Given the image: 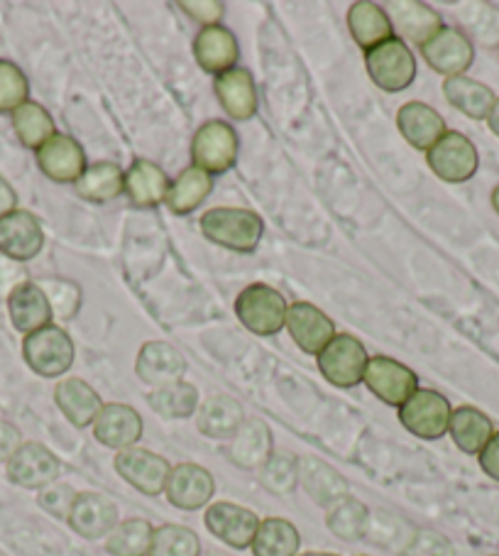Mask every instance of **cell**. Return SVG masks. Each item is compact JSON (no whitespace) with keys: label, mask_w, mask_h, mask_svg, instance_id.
Here are the masks:
<instances>
[{"label":"cell","mask_w":499,"mask_h":556,"mask_svg":"<svg viewBox=\"0 0 499 556\" xmlns=\"http://www.w3.org/2000/svg\"><path fill=\"white\" fill-rule=\"evenodd\" d=\"M44 231L40 218L25 208H15L13 214L0 218V253L8 261L27 263L42 253Z\"/></svg>","instance_id":"12"},{"label":"cell","mask_w":499,"mask_h":556,"mask_svg":"<svg viewBox=\"0 0 499 556\" xmlns=\"http://www.w3.org/2000/svg\"><path fill=\"white\" fill-rule=\"evenodd\" d=\"M93 437L103 446L115 448V452H125V448H132L140 441L142 417L130 405L111 402V405H103L101 415L95 417Z\"/></svg>","instance_id":"21"},{"label":"cell","mask_w":499,"mask_h":556,"mask_svg":"<svg viewBox=\"0 0 499 556\" xmlns=\"http://www.w3.org/2000/svg\"><path fill=\"white\" fill-rule=\"evenodd\" d=\"M428 167L438 179L448 181V185H463V181L473 179L479 167V155L473 140L465 138L463 132L448 130L434 148L426 152Z\"/></svg>","instance_id":"8"},{"label":"cell","mask_w":499,"mask_h":556,"mask_svg":"<svg viewBox=\"0 0 499 556\" xmlns=\"http://www.w3.org/2000/svg\"><path fill=\"white\" fill-rule=\"evenodd\" d=\"M214 91L218 96V103L223 105V111L233 121H250L257 113L255 81L243 66L216 76Z\"/></svg>","instance_id":"29"},{"label":"cell","mask_w":499,"mask_h":556,"mask_svg":"<svg viewBox=\"0 0 499 556\" xmlns=\"http://www.w3.org/2000/svg\"><path fill=\"white\" fill-rule=\"evenodd\" d=\"M8 314H11L15 329L25 337L44 329L54 319L50 300H47V294L37 282H21L13 287L11 294H8Z\"/></svg>","instance_id":"23"},{"label":"cell","mask_w":499,"mask_h":556,"mask_svg":"<svg viewBox=\"0 0 499 556\" xmlns=\"http://www.w3.org/2000/svg\"><path fill=\"white\" fill-rule=\"evenodd\" d=\"M155 527L142 517H132L115 525V530L105 536V549L113 556H148Z\"/></svg>","instance_id":"42"},{"label":"cell","mask_w":499,"mask_h":556,"mask_svg":"<svg viewBox=\"0 0 499 556\" xmlns=\"http://www.w3.org/2000/svg\"><path fill=\"white\" fill-rule=\"evenodd\" d=\"M37 165H40L42 175L56 181V185H76L86 167H89V162H86V150L79 140L56 132L54 138L37 150Z\"/></svg>","instance_id":"15"},{"label":"cell","mask_w":499,"mask_h":556,"mask_svg":"<svg viewBox=\"0 0 499 556\" xmlns=\"http://www.w3.org/2000/svg\"><path fill=\"white\" fill-rule=\"evenodd\" d=\"M299 546V530L290 520H284V517H267V520H260L250 549H253L255 556H296Z\"/></svg>","instance_id":"36"},{"label":"cell","mask_w":499,"mask_h":556,"mask_svg":"<svg viewBox=\"0 0 499 556\" xmlns=\"http://www.w3.org/2000/svg\"><path fill=\"white\" fill-rule=\"evenodd\" d=\"M292 341L309 356H319V353L329 346L335 339V324L323 314L319 306L311 302H294L286 309V324Z\"/></svg>","instance_id":"16"},{"label":"cell","mask_w":499,"mask_h":556,"mask_svg":"<svg viewBox=\"0 0 499 556\" xmlns=\"http://www.w3.org/2000/svg\"><path fill=\"white\" fill-rule=\"evenodd\" d=\"M21 446V431L8 425V421H0V458L8 462Z\"/></svg>","instance_id":"50"},{"label":"cell","mask_w":499,"mask_h":556,"mask_svg":"<svg viewBox=\"0 0 499 556\" xmlns=\"http://www.w3.org/2000/svg\"><path fill=\"white\" fill-rule=\"evenodd\" d=\"M448 434L456 441L460 452L470 456H479V452L489 444V439L495 437V425L485 412L463 405L453 409V415H450Z\"/></svg>","instance_id":"31"},{"label":"cell","mask_w":499,"mask_h":556,"mask_svg":"<svg viewBox=\"0 0 499 556\" xmlns=\"http://www.w3.org/2000/svg\"><path fill=\"white\" fill-rule=\"evenodd\" d=\"M115 471H118L125 483L136 488L142 495L155 497L165 493L171 466L165 456L148 452V448L132 446L125 448V452H118V456H115Z\"/></svg>","instance_id":"10"},{"label":"cell","mask_w":499,"mask_h":556,"mask_svg":"<svg viewBox=\"0 0 499 556\" xmlns=\"http://www.w3.org/2000/svg\"><path fill=\"white\" fill-rule=\"evenodd\" d=\"M260 481L274 495H292L299 485V456L292 452H272L260 468Z\"/></svg>","instance_id":"43"},{"label":"cell","mask_w":499,"mask_h":556,"mask_svg":"<svg viewBox=\"0 0 499 556\" xmlns=\"http://www.w3.org/2000/svg\"><path fill=\"white\" fill-rule=\"evenodd\" d=\"M210 191H214V177H210L208 172L191 165L171 181L165 206L177 216L194 214V211L210 197Z\"/></svg>","instance_id":"34"},{"label":"cell","mask_w":499,"mask_h":556,"mask_svg":"<svg viewBox=\"0 0 499 556\" xmlns=\"http://www.w3.org/2000/svg\"><path fill=\"white\" fill-rule=\"evenodd\" d=\"M76 495H79V493H74L72 485L52 483V485L42 488L40 497H37V503H40L42 510H47L54 517H60V520H66V517H69V513H72V507H74Z\"/></svg>","instance_id":"47"},{"label":"cell","mask_w":499,"mask_h":556,"mask_svg":"<svg viewBox=\"0 0 499 556\" xmlns=\"http://www.w3.org/2000/svg\"><path fill=\"white\" fill-rule=\"evenodd\" d=\"M450 415H453V407H450L448 397H444L436 390L424 388H419L414 395L399 407L401 427L426 441H436L448 434Z\"/></svg>","instance_id":"6"},{"label":"cell","mask_w":499,"mask_h":556,"mask_svg":"<svg viewBox=\"0 0 499 556\" xmlns=\"http://www.w3.org/2000/svg\"><path fill=\"white\" fill-rule=\"evenodd\" d=\"M385 13L389 17L395 33L405 37V42H414L424 47L428 40L444 30V17L436 13L434 8L426 3H419V0H389Z\"/></svg>","instance_id":"19"},{"label":"cell","mask_w":499,"mask_h":556,"mask_svg":"<svg viewBox=\"0 0 499 556\" xmlns=\"http://www.w3.org/2000/svg\"><path fill=\"white\" fill-rule=\"evenodd\" d=\"M23 358L37 376L62 378L74 366L76 349L72 337L62 326L50 324L40 331L27 333L23 341Z\"/></svg>","instance_id":"3"},{"label":"cell","mask_w":499,"mask_h":556,"mask_svg":"<svg viewBox=\"0 0 499 556\" xmlns=\"http://www.w3.org/2000/svg\"><path fill=\"white\" fill-rule=\"evenodd\" d=\"M201 233L206 241L233 253H255L260 245L265 224L263 218L250 208L218 206L201 216Z\"/></svg>","instance_id":"1"},{"label":"cell","mask_w":499,"mask_h":556,"mask_svg":"<svg viewBox=\"0 0 499 556\" xmlns=\"http://www.w3.org/2000/svg\"><path fill=\"white\" fill-rule=\"evenodd\" d=\"M179 8L191 17V21H196L204 27L220 25L226 15V3H220V0H191V3L189 0H181Z\"/></svg>","instance_id":"48"},{"label":"cell","mask_w":499,"mask_h":556,"mask_svg":"<svg viewBox=\"0 0 499 556\" xmlns=\"http://www.w3.org/2000/svg\"><path fill=\"white\" fill-rule=\"evenodd\" d=\"M243 405L228 395L208 397L196 412V427L208 439H233L235 431L243 427Z\"/></svg>","instance_id":"32"},{"label":"cell","mask_w":499,"mask_h":556,"mask_svg":"<svg viewBox=\"0 0 499 556\" xmlns=\"http://www.w3.org/2000/svg\"><path fill=\"white\" fill-rule=\"evenodd\" d=\"M397 128L411 148L428 152L446 136L448 126L436 109L424 101H409L397 113Z\"/></svg>","instance_id":"22"},{"label":"cell","mask_w":499,"mask_h":556,"mask_svg":"<svg viewBox=\"0 0 499 556\" xmlns=\"http://www.w3.org/2000/svg\"><path fill=\"white\" fill-rule=\"evenodd\" d=\"M54 402L62 415L72 421L76 429L93 427L95 417L101 415L103 400L89 382L81 378H66L54 388Z\"/></svg>","instance_id":"28"},{"label":"cell","mask_w":499,"mask_h":556,"mask_svg":"<svg viewBox=\"0 0 499 556\" xmlns=\"http://www.w3.org/2000/svg\"><path fill=\"white\" fill-rule=\"evenodd\" d=\"M148 556H201V542L189 527L162 525L152 534Z\"/></svg>","instance_id":"44"},{"label":"cell","mask_w":499,"mask_h":556,"mask_svg":"<svg viewBox=\"0 0 499 556\" xmlns=\"http://www.w3.org/2000/svg\"><path fill=\"white\" fill-rule=\"evenodd\" d=\"M419 50L431 70L446 76V79L463 76L470 70V64L475 62V47L465 33H460V27H444L434 40H428Z\"/></svg>","instance_id":"14"},{"label":"cell","mask_w":499,"mask_h":556,"mask_svg":"<svg viewBox=\"0 0 499 556\" xmlns=\"http://www.w3.org/2000/svg\"><path fill=\"white\" fill-rule=\"evenodd\" d=\"M479 468L492 478V481L499 483V431H495V437L489 439V444L479 452Z\"/></svg>","instance_id":"49"},{"label":"cell","mask_w":499,"mask_h":556,"mask_svg":"<svg viewBox=\"0 0 499 556\" xmlns=\"http://www.w3.org/2000/svg\"><path fill=\"white\" fill-rule=\"evenodd\" d=\"M492 208L497 211V216H499V185H497L495 191H492Z\"/></svg>","instance_id":"53"},{"label":"cell","mask_w":499,"mask_h":556,"mask_svg":"<svg viewBox=\"0 0 499 556\" xmlns=\"http://www.w3.org/2000/svg\"><path fill=\"white\" fill-rule=\"evenodd\" d=\"M136 372L152 390L177 386L187 376V358L167 341H148L138 353Z\"/></svg>","instance_id":"18"},{"label":"cell","mask_w":499,"mask_h":556,"mask_svg":"<svg viewBox=\"0 0 499 556\" xmlns=\"http://www.w3.org/2000/svg\"><path fill=\"white\" fill-rule=\"evenodd\" d=\"M150 407L165 419H187L199 412V390L191 382H177L159 390H152L148 395Z\"/></svg>","instance_id":"41"},{"label":"cell","mask_w":499,"mask_h":556,"mask_svg":"<svg viewBox=\"0 0 499 556\" xmlns=\"http://www.w3.org/2000/svg\"><path fill=\"white\" fill-rule=\"evenodd\" d=\"M299 483L311 495V501L325 507V510H331L333 505H338L350 495L348 481L333 466L316 456L299 458Z\"/></svg>","instance_id":"25"},{"label":"cell","mask_w":499,"mask_h":556,"mask_svg":"<svg viewBox=\"0 0 499 556\" xmlns=\"http://www.w3.org/2000/svg\"><path fill=\"white\" fill-rule=\"evenodd\" d=\"M171 181L165 169L152 160H136L130 169H125V194L138 208H157L165 204Z\"/></svg>","instance_id":"26"},{"label":"cell","mask_w":499,"mask_h":556,"mask_svg":"<svg viewBox=\"0 0 499 556\" xmlns=\"http://www.w3.org/2000/svg\"><path fill=\"white\" fill-rule=\"evenodd\" d=\"M42 287V292L47 294V300H50L52 306V314L56 319H72L79 312V304H81V294H79V287L74 282H64V280H42L37 282Z\"/></svg>","instance_id":"46"},{"label":"cell","mask_w":499,"mask_h":556,"mask_svg":"<svg viewBox=\"0 0 499 556\" xmlns=\"http://www.w3.org/2000/svg\"><path fill=\"white\" fill-rule=\"evenodd\" d=\"M62 473V464L50 448L27 441L17 452L8 458V478L15 485L30 488V491H42V488L56 483Z\"/></svg>","instance_id":"11"},{"label":"cell","mask_w":499,"mask_h":556,"mask_svg":"<svg viewBox=\"0 0 499 556\" xmlns=\"http://www.w3.org/2000/svg\"><path fill=\"white\" fill-rule=\"evenodd\" d=\"M13 130L17 140H21L27 150L35 152L40 150L47 140L56 136V126L50 111L35 101L23 103L21 109L13 113Z\"/></svg>","instance_id":"39"},{"label":"cell","mask_w":499,"mask_h":556,"mask_svg":"<svg viewBox=\"0 0 499 556\" xmlns=\"http://www.w3.org/2000/svg\"><path fill=\"white\" fill-rule=\"evenodd\" d=\"M74 189L91 204H108V201L125 194V172L115 162H95V165L86 167Z\"/></svg>","instance_id":"35"},{"label":"cell","mask_w":499,"mask_h":556,"mask_svg":"<svg viewBox=\"0 0 499 556\" xmlns=\"http://www.w3.org/2000/svg\"><path fill=\"white\" fill-rule=\"evenodd\" d=\"M30 96V81H27L21 66L0 60V113H15Z\"/></svg>","instance_id":"45"},{"label":"cell","mask_w":499,"mask_h":556,"mask_svg":"<svg viewBox=\"0 0 499 556\" xmlns=\"http://www.w3.org/2000/svg\"><path fill=\"white\" fill-rule=\"evenodd\" d=\"M66 522L84 540H103L118 525V505L103 493H79Z\"/></svg>","instance_id":"20"},{"label":"cell","mask_w":499,"mask_h":556,"mask_svg":"<svg viewBox=\"0 0 499 556\" xmlns=\"http://www.w3.org/2000/svg\"><path fill=\"white\" fill-rule=\"evenodd\" d=\"M206 530L233 549H247L260 527V517L235 503H210L204 515Z\"/></svg>","instance_id":"13"},{"label":"cell","mask_w":499,"mask_h":556,"mask_svg":"<svg viewBox=\"0 0 499 556\" xmlns=\"http://www.w3.org/2000/svg\"><path fill=\"white\" fill-rule=\"evenodd\" d=\"M417 534L419 532L407 520L380 510V513H370V525H368V534H364V540L382 546V549L407 554L411 549V544H414Z\"/></svg>","instance_id":"38"},{"label":"cell","mask_w":499,"mask_h":556,"mask_svg":"<svg viewBox=\"0 0 499 556\" xmlns=\"http://www.w3.org/2000/svg\"><path fill=\"white\" fill-rule=\"evenodd\" d=\"M362 382L374 397L397 409L419 390L417 372L407 368L405 363L387 356H372L368 361Z\"/></svg>","instance_id":"9"},{"label":"cell","mask_w":499,"mask_h":556,"mask_svg":"<svg viewBox=\"0 0 499 556\" xmlns=\"http://www.w3.org/2000/svg\"><path fill=\"white\" fill-rule=\"evenodd\" d=\"M194 56L206 74L220 76L235 70L240 60V47L235 35L223 25L201 27L194 40Z\"/></svg>","instance_id":"24"},{"label":"cell","mask_w":499,"mask_h":556,"mask_svg":"<svg viewBox=\"0 0 499 556\" xmlns=\"http://www.w3.org/2000/svg\"><path fill=\"white\" fill-rule=\"evenodd\" d=\"M460 33H465L470 42H477L489 50L499 47V8L489 3H463L458 5Z\"/></svg>","instance_id":"37"},{"label":"cell","mask_w":499,"mask_h":556,"mask_svg":"<svg viewBox=\"0 0 499 556\" xmlns=\"http://www.w3.org/2000/svg\"><path fill=\"white\" fill-rule=\"evenodd\" d=\"M497 56H499V47H497Z\"/></svg>","instance_id":"56"},{"label":"cell","mask_w":499,"mask_h":556,"mask_svg":"<svg viewBox=\"0 0 499 556\" xmlns=\"http://www.w3.org/2000/svg\"><path fill=\"white\" fill-rule=\"evenodd\" d=\"M348 30L353 35V40L358 42L364 52H370L374 47H380L382 42L395 37V27H392L385 8L370 3V0H358V3L350 5Z\"/></svg>","instance_id":"30"},{"label":"cell","mask_w":499,"mask_h":556,"mask_svg":"<svg viewBox=\"0 0 499 556\" xmlns=\"http://www.w3.org/2000/svg\"><path fill=\"white\" fill-rule=\"evenodd\" d=\"M17 208V194L11 181H8L3 175H0V218L13 214Z\"/></svg>","instance_id":"51"},{"label":"cell","mask_w":499,"mask_h":556,"mask_svg":"<svg viewBox=\"0 0 499 556\" xmlns=\"http://www.w3.org/2000/svg\"><path fill=\"white\" fill-rule=\"evenodd\" d=\"M319 370L321 376L335 388H355L360 386L364 378V368H368V349L350 337V333H335V339L325 346L319 356Z\"/></svg>","instance_id":"7"},{"label":"cell","mask_w":499,"mask_h":556,"mask_svg":"<svg viewBox=\"0 0 499 556\" xmlns=\"http://www.w3.org/2000/svg\"><path fill=\"white\" fill-rule=\"evenodd\" d=\"M238 132L226 121H206L191 140V160L194 167L214 175H226L238 162Z\"/></svg>","instance_id":"5"},{"label":"cell","mask_w":499,"mask_h":556,"mask_svg":"<svg viewBox=\"0 0 499 556\" xmlns=\"http://www.w3.org/2000/svg\"><path fill=\"white\" fill-rule=\"evenodd\" d=\"M487 126L499 138V96H497V101L492 105V111H489V116H487Z\"/></svg>","instance_id":"52"},{"label":"cell","mask_w":499,"mask_h":556,"mask_svg":"<svg viewBox=\"0 0 499 556\" xmlns=\"http://www.w3.org/2000/svg\"><path fill=\"white\" fill-rule=\"evenodd\" d=\"M216 493V481L210 471L199 464H177L171 466L167 478L165 495L167 501L179 507V510L194 513L206 507Z\"/></svg>","instance_id":"17"},{"label":"cell","mask_w":499,"mask_h":556,"mask_svg":"<svg viewBox=\"0 0 499 556\" xmlns=\"http://www.w3.org/2000/svg\"><path fill=\"white\" fill-rule=\"evenodd\" d=\"M206 556H230V554H223V552H208Z\"/></svg>","instance_id":"55"},{"label":"cell","mask_w":499,"mask_h":556,"mask_svg":"<svg viewBox=\"0 0 499 556\" xmlns=\"http://www.w3.org/2000/svg\"><path fill=\"white\" fill-rule=\"evenodd\" d=\"M272 452V431L263 419H245L228 446L230 462L245 471H260Z\"/></svg>","instance_id":"27"},{"label":"cell","mask_w":499,"mask_h":556,"mask_svg":"<svg viewBox=\"0 0 499 556\" xmlns=\"http://www.w3.org/2000/svg\"><path fill=\"white\" fill-rule=\"evenodd\" d=\"M364 66H368L374 86L387 93L407 91L417 79V60L401 37H392L374 50L364 52Z\"/></svg>","instance_id":"4"},{"label":"cell","mask_w":499,"mask_h":556,"mask_svg":"<svg viewBox=\"0 0 499 556\" xmlns=\"http://www.w3.org/2000/svg\"><path fill=\"white\" fill-rule=\"evenodd\" d=\"M370 510L358 497H345L325 515V527L343 542H360L368 534Z\"/></svg>","instance_id":"40"},{"label":"cell","mask_w":499,"mask_h":556,"mask_svg":"<svg viewBox=\"0 0 499 556\" xmlns=\"http://www.w3.org/2000/svg\"><path fill=\"white\" fill-rule=\"evenodd\" d=\"M290 304L274 287L255 282L245 287L235 300V314L240 324L255 337H277L286 324Z\"/></svg>","instance_id":"2"},{"label":"cell","mask_w":499,"mask_h":556,"mask_svg":"<svg viewBox=\"0 0 499 556\" xmlns=\"http://www.w3.org/2000/svg\"><path fill=\"white\" fill-rule=\"evenodd\" d=\"M296 556H338V554H329V552H306V554H296Z\"/></svg>","instance_id":"54"},{"label":"cell","mask_w":499,"mask_h":556,"mask_svg":"<svg viewBox=\"0 0 499 556\" xmlns=\"http://www.w3.org/2000/svg\"><path fill=\"white\" fill-rule=\"evenodd\" d=\"M444 96L446 101L453 105L456 111L473 121H487L489 111L497 101L495 91L485 86L483 81L470 79V76H453V79L444 81Z\"/></svg>","instance_id":"33"}]
</instances>
